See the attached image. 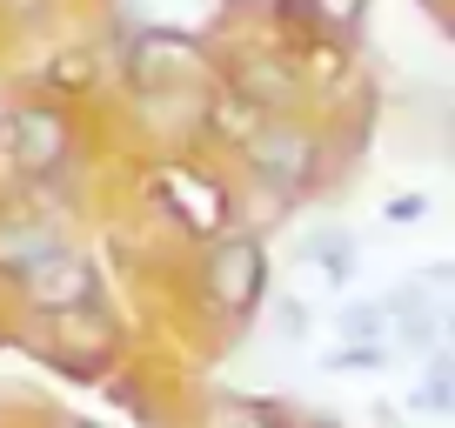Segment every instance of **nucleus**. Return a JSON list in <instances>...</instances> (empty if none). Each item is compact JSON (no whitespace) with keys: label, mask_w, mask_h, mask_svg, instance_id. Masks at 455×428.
Returning a JSON list of instances; mask_svg holds the SVG:
<instances>
[{"label":"nucleus","mask_w":455,"mask_h":428,"mask_svg":"<svg viewBox=\"0 0 455 428\" xmlns=\"http://www.w3.org/2000/svg\"><path fill=\"white\" fill-rule=\"evenodd\" d=\"M208 295L221 301L228 314H242L248 301L261 295V248L255 242H221L208 261Z\"/></svg>","instance_id":"f257e3e1"},{"label":"nucleus","mask_w":455,"mask_h":428,"mask_svg":"<svg viewBox=\"0 0 455 428\" xmlns=\"http://www.w3.org/2000/svg\"><path fill=\"white\" fill-rule=\"evenodd\" d=\"M20 281H28V295L41 301V308H74V301H87L94 274H87V261H74L68 248H54V255H41L34 268H20Z\"/></svg>","instance_id":"f03ea898"},{"label":"nucleus","mask_w":455,"mask_h":428,"mask_svg":"<svg viewBox=\"0 0 455 428\" xmlns=\"http://www.w3.org/2000/svg\"><path fill=\"white\" fill-rule=\"evenodd\" d=\"M7 141H14V155L28 161V168H60V161H68V128H60V115H47V107H20V115L7 121Z\"/></svg>","instance_id":"7ed1b4c3"},{"label":"nucleus","mask_w":455,"mask_h":428,"mask_svg":"<svg viewBox=\"0 0 455 428\" xmlns=\"http://www.w3.org/2000/svg\"><path fill=\"white\" fill-rule=\"evenodd\" d=\"M255 174L268 187H301L315 174V141H308V134H288V128L261 134V141H255Z\"/></svg>","instance_id":"20e7f679"},{"label":"nucleus","mask_w":455,"mask_h":428,"mask_svg":"<svg viewBox=\"0 0 455 428\" xmlns=\"http://www.w3.org/2000/svg\"><path fill=\"white\" fill-rule=\"evenodd\" d=\"M161 194L181 208V221L188 228H214L221 221V187H208L201 174H181V168H168L161 174Z\"/></svg>","instance_id":"39448f33"},{"label":"nucleus","mask_w":455,"mask_h":428,"mask_svg":"<svg viewBox=\"0 0 455 428\" xmlns=\"http://www.w3.org/2000/svg\"><path fill=\"white\" fill-rule=\"evenodd\" d=\"M188 67H195V47L174 41V34H148L141 54H134V74H141V81H168V74H188Z\"/></svg>","instance_id":"423d86ee"},{"label":"nucleus","mask_w":455,"mask_h":428,"mask_svg":"<svg viewBox=\"0 0 455 428\" xmlns=\"http://www.w3.org/2000/svg\"><path fill=\"white\" fill-rule=\"evenodd\" d=\"M54 234H41V228H0V268H34V261H41V255H54Z\"/></svg>","instance_id":"0eeeda50"},{"label":"nucleus","mask_w":455,"mask_h":428,"mask_svg":"<svg viewBox=\"0 0 455 428\" xmlns=\"http://www.w3.org/2000/svg\"><path fill=\"white\" fill-rule=\"evenodd\" d=\"M301 248H308V255L315 261H322V274H328V281H348V274H355V242H348V234H335V228H322V234H308V242H301Z\"/></svg>","instance_id":"6e6552de"},{"label":"nucleus","mask_w":455,"mask_h":428,"mask_svg":"<svg viewBox=\"0 0 455 428\" xmlns=\"http://www.w3.org/2000/svg\"><path fill=\"white\" fill-rule=\"evenodd\" d=\"M341 335H355V342H375V335H382V308H375V301H355V308H341Z\"/></svg>","instance_id":"1a4fd4ad"},{"label":"nucleus","mask_w":455,"mask_h":428,"mask_svg":"<svg viewBox=\"0 0 455 428\" xmlns=\"http://www.w3.org/2000/svg\"><path fill=\"white\" fill-rule=\"evenodd\" d=\"M275 335H282V342H301V335H308V308H301V301H282V308H275Z\"/></svg>","instance_id":"9d476101"},{"label":"nucleus","mask_w":455,"mask_h":428,"mask_svg":"<svg viewBox=\"0 0 455 428\" xmlns=\"http://www.w3.org/2000/svg\"><path fill=\"white\" fill-rule=\"evenodd\" d=\"M455 401V388H449V369H435L422 388H415V408H449Z\"/></svg>","instance_id":"9b49d317"},{"label":"nucleus","mask_w":455,"mask_h":428,"mask_svg":"<svg viewBox=\"0 0 455 428\" xmlns=\"http://www.w3.org/2000/svg\"><path fill=\"white\" fill-rule=\"evenodd\" d=\"M315 14L335 20V28H355V20H362V0H315Z\"/></svg>","instance_id":"f8f14e48"},{"label":"nucleus","mask_w":455,"mask_h":428,"mask_svg":"<svg viewBox=\"0 0 455 428\" xmlns=\"http://www.w3.org/2000/svg\"><path fill=\"white\" fill-rule=\"evenodd\" d=\"M422 208H428L422 194H395V201H388V221H395V228H409V221H422Z\"/></svg>","instance_id":"ddd939ff"},{"label":"nucleus","mask_w":455,"mask_h":428,"mask_svg":"<svg viewBox=\"0 0 455 428\" xmlns=\"http://www.w3.org/2000/svg\"><path fill=\"white\" fill-rule=\"evenodd\" d=\"M255 7H275V0H255Z\"/></svg>","instance_id":"4468645a"}]
</instances>
